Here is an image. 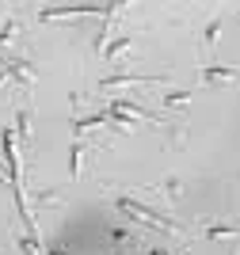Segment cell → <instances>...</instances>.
<instances>
[{
	"instance_id": "4",
	"label": "cell",
	"mask_w": 240,
	"mask_h": 255,
	"mask_svg": "<svg viewBox=\"0 0 240 255\" xmlns=\"http://www.w3.org/2000/svg\"><path fill=\"white\" fill-rule=\"evenodd\" d=\"M15 137L31 141V111L27 107H19V115H15Z\"/></svg>"
},
{
	"instance_id": "12",
	"label": "cell",
	"mask_w": 240,
	"mask_h": 255,
	"mask_svg": "<svg viewBox=\"0 0 240 255\" xmlns=\"http://www.w3.org/2000/svg\"><path fill=\"white\" fill-rule=\"evenodd\" d=\"M111 255H122V252H111Z\"/></svg>"
},
{
	"instance_id": "2",
	"label": "cell",
	"mask_w": 240,
	"mask_h": 255,
	"mask_svg": "<svg viewBox=\"0 0 240 255\" xmlns=\"http://www.w3.org/2000/svg\"><path fill=\"white\" fill-rule=\"evenodd\" d=\"M199 76H202V84H233V80H237V69H233V65H206Z\"/></svg>"
},
{
	"instance_id": "8",
	"label": "cell",
	"mask_w": 240,
	"mask_h": 255,
	"mask_svg": "<svg viewBox=\"0 0 240 255\" xmlns=\"http://www.w3.org/2000/svg\"><path fill=\"white\" fill-rule=\"evenodd\" d=\"M218 38H221V19H210V23H206V31H202V42H206V50L218 42Z\"/></svg>"
},
{
	"instance_id": "9",
	"label": "cell",
	"mask_w": 240,
	"mask_h": 255,
	"mask_svg": "<svg viewBox=\"0 0 240 255\" xmlns=\"http://www.w3.org/2000/svg\"><path fill=\"white\" fill-rule=\"evenodd\" d=\"M111 240H115V244H134V236L126 233V229H111Z\"/></svg>"
},
{
	"instance_id": "1",
	"label": "cell",
	"mask_w": 240,
	"mask_h": 255,
	"mask_svg": "<svg viewBox=\"0 0 240 255\" xmlns=\"http://www.w3.org/2000/svg\"><path fill=\"white\" fill-rule=\"evenodd\" d=\"M115 206H118L122 213H130L134 221L149 225V229H164V233H176V229H179L172 217H164L160 210H153V206H145V202H134V198H115Z\"/></svg>"
},
{
	"instance_id": "11",
	"label": "cell",
	"mask_w": 240,
	"mask_h": 255,
	"mask_svg": "<svg viewBox=\"0 0 240 255\" xmlns=\"http://www.w3.org/2000/svg\"><path fill=\"white\" fill-rule=\"evenodd\" d=\"M149 255H172V252H160V248H153V252H149Z\"/></svg>"
},
{
	"instance_id": "7",
	"label": "cell",
	"mask_w": 240,
	"mask_h": 255,
	"mask_svg": "<svg viewBox=\"0 0 240 255\" xmlns=\"http://www.w3.org/2000/svg\"><path fill=\"white\" fill-rule=\"evenodd\" d=\"M130 46H134V42H130V38H126V34H122V38H115V42H111V46H103V57H107V61H111V57H118V53H126V50H130Z\"/></svg>"
},
{
	"instance_id": "10",
	"label": "cell",
	"mask_w": 240,
	"mask_h": 255,
	"mask_svg": "<svg viewBox=\"0 0 240 255\" xmlns=\"http://www.w3.org/2000/svg\"><path fill=\"white\" fill-rule=\"evenodd\" d=\"M179 191H183V187H179V179H168V183H164V194H172V198H176Z\"/></svg>"
},
{
	"instance_id": "6",
	"label": "cell",
	"mask_w": 240,
	"mask_h": 255,
	"mask_svg": "<svg viewBox=\"0 0 240 255\" xmlns=\"http://www.w3.org/2000/svg\"><path fill=\"white\" fill-rule=\"evenodd\" d=\"M240 229L237 225H206V236L210 240H225V236H237Z\"/></svg>"
},
{
	"instance_id": "5",
	"label": "cell",
	"mask_w": 240,
	"mask_h": 255,
	"mask_svg": "<svg viewBox=\"0 0 240 255\" xmlns=\"http://www.w3.org/2000/svg\"><path fill=\"white\" fill-rule=\"evenodd\" d=\"M183 103H191V88H183V92H168L160 107H172V111H179Z\"/></svg>"
},
{
	"instance_id": "3",
	"label": "cell",
	"mask_w": 240,
	"mask_h": 255,
	"mask_svg": "<svg viewBox=\"0 0 240 255\" xmlns=\"http://www.w3.org/2000/svg\"><path fill=\"white\" fill-rule=\"evenodd\" d=\"M80 164H84V137L73 141V152H69V179L80 175Z\"/></svg>"
}]
</instances>
